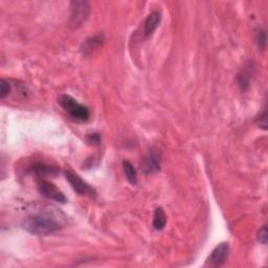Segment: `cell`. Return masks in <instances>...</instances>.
<instances>
[{
	"mask_svg": "<svg viewBox=\"0 0 268 268\" xmlns=\"http://www.w3.org/2000/svg\"><path fill=\"white\" fill-rule=\"evenodd\" d=\"M258 240L260 241V243L262 244H266L267 243V228L266 225H263L261 230L258 232Z\"/></svg>",
	"mask_w": 268,
	"mask_h": 268,
	"instance_id": "17",
	"label": "cell"
},
{
	"mask_svg": "<svg viewBox=\"0 0 268 268\" xmlns=\"http://www.w3.org/2000/svg\"><path fill=\"white\" fill-rule=\"evenodd\" d=\"M161 15L159 12H153L149 16L147 17L145 23H144V34L145 36H150L154 33V31L157 29V26L160 23Z\"/></svg>",
	"mask_w": 268,
	"mask_h": 268,
	"instance_id": "9",
	"label": "cell"
},
{
	"mask_svg": "<svg viewBox=\"0 0 268 268\" xmlns=\"http://www.w3.org/2000/svg\"><path fill=\"white\" fill-rule=\"evenodd\" d=\"M65 177L70 183V186L73 187V189L79 195L91 196V197L96 195L95 190L91 188L87 182L84 181L77 174L72 171H65Z\"/></svg>",
	"mask_w": 268,
	"mask_h": 268,
	"instance_id": "5",
	"label": "cell"
},
{
	"mask_svg": "<svg viewBox=\"0 0 268 268\" xmlns=\"http://www.w3.org/2000/svg\"><path fill=\"white\" fill-rule=\"evenodd\" d=\"M65 216L58 209L45 207L38 213L32 214L24 218L22 227L31 234L46 236L54 234L64 227Z\"/></svg>",
	"mask_w": 268,
	"mask_h": 268,
	"instance_id": "1",
	"label": "cell"
},
{
	"mask_svg": "<svg viewBox=\"0 0 268 268\" xmlns=\"http://www.w3.org/2000/svg\"><path fill=\"white\" fill-rule=\"evenodd\" d=\"M59 104L68 116L75 122H87L90 117V111L86 106L80 104L68 95H62L59 97Z\"/></svg>",
	"mask_w": 268,
	"mask_h": 268,
	"instance_id": "2",
	"label": "cell"
},
{
	"mask_svg": "<svg viewBox=\"0 0 268 268\" xmlns=\"http://www.w3.org/2000/svg\"><path fill=\"white\" fill-rule=\"evenodd\" d=\"M32 171H33V173L39 176L40 179H44L43 177H45V176H47V175H55L58 173L57 169L52 167V166H48L46 164H43V163H38L36 165H34Z\"/></svg>",
	"mask_w": 268,
	"mask_h": 268,
	"instance_id": "10",
	"label": "cell"
},
{
	"mask_svg": "<svg viewBox=\"0 0 268 268\" xmlns=\"http://www.w3.org/2000/svg\"><path fill=\"white\" fill-rule=\"evenodd\" d=\"M256 40H257V44L261 51H264L266 48V42H267V35L266 31L263 29V27L259 26L258 30L256 32Z\"/></svg>",
	"mask_w": 268,
	"mask_h": 268,
	"instance_id": "14",
	"label": "cell"
},
{
	"mask_svg": "<svg viewBox=\"0 0 268 268\" xmlns=\"http://www.w3.org/2000/svg\"><path fill=\"white\" fill-rule=\"evenodd\" d=\"M123 168H124V172L127 179L131 183V185H136L137 183V173L136 170L134 169L133 165L128 160H125L123 163Z\"/></svg>",
	"mask_w": 268,
	"mask_h": 268,
	"instance_id": "13",
	"label": "cell"
},
{
	"mask_svg": "<svg viewBox=\"0 0 268 268\" xmlns=\"http://www.w3.org/2000/svg\"><path fill=\"white\" fill-rule=\"evenodd\" d=\"M38 190L42 196L45 198L51 199L54 201H57L60 203H65L67 201L66 196L63 194L60 190L45 179H40L38 182Z\"/></svg>",
	"mask_w": 268,
	"mask_h": 268,
	"instance_id": "4",
	"label": "cell"
},
{
	"mask_svg": "<svg viewBox=\"0 0 268 268\" xmlns=\"http://www.w3.org/2000/svg\"><path fill=\"white\" fill-rule=\"evenodd\" d=\"M90 13V5L87 1H73L70 3L69 26L77 30L86 22Z\"/></svg>",
	"mask_w": 268,
	"mask_h": 268,
	"instance_id": "3",
	"label": "cell"
},
{
	"mask_svg": "<svg viewBox=\"0 0 268 268\" xmlns=\"http://www.w3.org/2000/svg\"><path fill=\"white\" fill-rule=\"evenodd\" d=\"M104 43V36L103 35H96L94 37L88 38L82 45V53L84 56H88L91 53H94Z\"/></svg>",
	"mask_w": 268,
	"mask_h": 268,
	"instance_id": "8",
	"label": "cell"
},
{
	"mask_svg": "<svg viewBox=\"0 0 268 268\" xmlns=\"http://www.w3.org/2000/svg\"><path fill=\"white\" fill-rule=\"evenodd\" d=\"M230 253V245L227 242H223L211 253V256L208 258L204 266L207 267H221L229 258Z\"/></svg>",
	"mask_w": 268,
	"mask_h": 268,
	"instance_id": "6",
	"label": "cell"
},
{
	"mask_svg": "<svg viewBox=\"0 0 268 268\" xmlns=\"http://www.w3.org/2000/svg\"><path fill=\"white\" fill-rule=\"evenodd\" d=\"M160 169V156L157 151L151 150L148 153L142 163V170L146 174H151L159 171Z\"/></svg>",
	"mask_w": 268,
	"mask_h": 268,
	"instance_id": "7",
	"label": "cell"
},
{
	"mask_svg": "<svg viewBox=\"0 0 268 268\" xmlns=\"http://www.w3.org/2000/svg\"><path fill=\"white\" fill-rule=\"evenodd\" d=\"M86 140L89 145L97 146L101 144V135L98 133H90L86 136Z\"/></svg>",
	"mask_w": 268,
	"mask_h": 268,
	"instance_id": "15",
	"label": "cell"
},
{
	"mask_svg": "<svg viewBox=\"0 0 268 268\" xmlns=\"http://www.w3.org/2000/svg\"><path fill=\"white\" fill-rule=\"evenodd\" d=\"M167 224V216L165 214L164 210L161 208H157L155 210L154 219H153V227L156 230H164Z\"/></svg>",
	"mask_w": 268,
	"mask_h": 268,
	"instance_id": "12",
	"label": "cell"
},
{
	"mask_svg": "<svg viewBox=\"0 0 268 268\" xmlns=\"http://www.w3.org/2000/svg\"><path fill=\"white\" fill-rule=\"evenodd\" d=\"M252 70H253V67L250 64L249 66H246L245 68H243L241 74L239 75L238 83H239V86L241 87L242 90H246L249 87L250 79L252 76Z\"/></svg>",
	"mask_w": 268,
	"mask_h": 268,
	"instance_id": "11",
	"label": "cell"
},
{
	"mask_svg": "<svg viewBox=\"0 0 268 268\" xmlns=\"http://www.w3.org/2000/svg\"><path fill=\"white\" fill-rule=\"evenodd\" d=\"M10 93H11L10 83L6 80L2 79L1 80V86H0V97L4 98Z\"/></svg>",
	"mask_w": 268,
	"mask_h": 268,
	"instance_id": "16",
	"label": "cell"
}]
</instances>
